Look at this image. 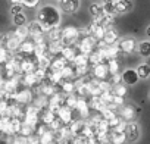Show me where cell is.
I'll return each mask as SVG.
<instances>
[{
	"instance_id": "4fadbf2b",
	"label": "cell",
	"mask_w": 150,
	"mask_h": 144,
	"mask_svg": "<svg viewBox=\"0 0 150 144\" xmlns=\"http://www.w3.org/2000/svg\"><path fill=\"white\" fill-rule=\"evenodd\" d=\"M78 53H80V50L75 47V46H63V49H62V52H60V56H62L68 63H72L74 59H75V56H77Z\"/></svg>"
},
{
	"instance_id": "74e56055",
	"label": "cell",
	"mask_w": 150,
	"mask_h": 144,
	"mask_svg": "<svg viewBox=\"0 0 150 144\" xmlns=\"http://www.w3.org/2000/svg\"><path fill=\"white\" fill-rule=\"evenodd\" d=\"M40 3V0H22V6L24 8H35Z\"/></svg>"
},
{
	"instance_id": "5bb4252c",
	"label": "cell",
	"mask_w": 150,
	"mask_h": 144,
	"mask_svg": "<svg viewBox=\"0 0 150 144\" xmlns=\"http://www.w3.org/2000/svg\"><path fill=\"white\" fill-rule=\"evenodd\" d=\"M118 40H119V34H118V31H116L113 27H110V28H106L105 38H103V43H105L106 46H115V44L118 43Z\"/></svg>"
},
{
	"instance_id": "7c38bea8",
	"label": "cell",
	"mask_w": 150,
	"mask_h": 144,
	"mask_svg": "<svg viewBox=\"0 0 150 144\" xmlns=\"http://www.w3.org/2000/svg\"><path fill=\"white\" fill-rule=\"evenodd\" d=\"M121 78H122V83L128 87L131 85H135L138 83V75H137V71L135 69H125L122 74H121Z\"/></svg>"
},
{
	"instance_id": "44dd1931",
	"label": "cell",
	"mask_w": 150,
	"mask_h": 144,
	"mask_svg": "<svg viewBox=\"0 0 150 144\" xmlns=\"http://www.w3.org/2000/svg\"><path fill=\"white\" fill-rule=\"evenodd\" d=\"M21 40H18L13 32H9V37H8V43H6V49L11 52V53H16L19 50V46H21Z\"/></svg>"
},
{
	"instance_id": "6da1fadb",
	"label": "cell",
	"mask_w": 150,
	"mask_h": 144,
	"mask_svg": "<svg viewBox=\"0 0 150 144\" xmlns=\"http://www.w3.org/2000/svg\"><path fill=\"white\" fill-rule=\"evenodd\" d=\"M60 19H62L60 9L53 6V5H46V6L40 8L38 12H37V21L44 27L46 31L59 27Z\"/></svg>"
},
{
	"instance_id": "7a4b0ae2",
	"label": "cell",
	"mask_w": 150,
	"mask_h": 144,
	"mask_svg": "<svg viewBox=\"0 0 150 144\" xmlns=\"http://www.w3.org/2000/svg\"><path fill=\"white\" fill-rule=\"evenodd\" d=\"M80 37H81V30L77 27L68 25L62 28V44L63 46H74L75 43H78Z\"/></svg>"
},
{
	"instance_id": "7402d4cb",
	"label": "cell",
	"mask_w": 150,
	"mask_h": 144,
	"mask_svg": "<svg viewBox=\"0 0 150 144\" xmlns=\"http://www.w3.org/2000/svg\"><path fill=\"white\" fill-rule=\"evenodd\" d=\"M88 12H90V15H91L93 21H97V19H100V18L105 15L102 3H91V5H90V8H88Z\"/></svg>"
},
{
	"instance_id": "d590c367",
	"label": "cell",
	"mask_w": 150,
	"mask_h": 144,
	"mask_svg": "<svg viewBox=\"0 0 150 144\" xmlns=\"http://www.w3.org/2000/svg\"><path fill=\"white\" fill-rule=\"evenodd\" d=\"M28 140H30V137H24V135L18 134L11 138V144H28Z\"/></svg>"
},
{
	"instance_id": "cb8c5ba5",
	"label": "cell",
	"mask_w": 150,
	"mask_h": 144,
	"mask_svg": "<svg viewBox=\"0 0 150 144\" xmlns=\"http://www.w3.org/2000/svg\"><path fill=\"white\" fill-rule=\"evenodd\" d=\"M75 87H77V84H75L72 80H63L62 83H60V91L63 93V94H72L74 91H75Z\"/></svg>"
},
{
	"instance_id": "836d02e7",
	"label": "cell",
	"mask_w": 150,
	"mask_h": 144,
	"mask_svg": "<svg viewBox=\"0 0 150 144\" xmlns=\"http://www.w3.org/2000/svg\"><path fill=\"white\" fill-rule=\"evenodd\" d=\"M88 104H90L91 109H94V110H97V112H102L105 107H108L106 103L102 100V97H93V99H91V103H88Z\"/></svg>"
},
{
	"instance_id": "f35d334b",
	"label": "cell",
	"mask_w": 150,
	"mask_h": 144,
	"mask_svg": "<svg viewBox=\"0 0 150 144\" xmlns=\"http://www.w3.org/2000/svg\"><path fill=\"white\" fill-rule=\"evenodd\" d=\"M5 99H8V96L5 94V91H3V90H0V102L5 100Z\"/></svg>"
},
{
	"instance_id": "8fae6325",
	"label": "cell",
	"mask_w": 150,
	"mask_h": 144,
	"mask_svg": "<svg viewBox=\"0 0 150 144\" xmlns=\"http://www.w3.org/2000/svg\"><path fill=\"white\" fill-rule=\"evenodd\" d=\"M80 0H59V9L65 13H75L80 9Z\"/></svg>"
},
{
	"instance_id": "1f68e13d",
	"label": "cell",
	"mask_w": 150,
	"mask_h": 144,
	"mask_svg": "<svg viewBox=\"0 0 150 144\" xmlns=\"http://www.w3.org/2000/svg\"><path fill=\"white\" fill-rule=\"evenodd\" d=\"M22 84L24 85H27V87H31V85H34L35 83H40L41 80L35 75V72H33V74H25L24 77H22Z\"/></svg>"
},
{
	"instance_id": "9a60e30c",
	"label": "cell",
	"mask_w": 150,
	"mask_h": 144,
	"mask_svg": "<svg viewBox=\"0 0 150 144\" xmlns=\"http://www.w3.org/2000/svg\"><path fill=\"white\" fill-rule=\"evenodd\" d=\"M90 104L84 100V99H78V102H77V106H75V109L74 110H77L78 112V115H80V118H88L90 116Z\"/></svg>"
},
{
	"instance_id": "b9f144b4",
	"label": "cell",
	"mask_w": 150,
	"mask_h": 144,
	"mask_svg": "<svg viewBox=\"0 0 150 144\" xmlns=\"http://www.w3.org/2000/svg\"><path fill=\"white\" fill-rule=\"evenodd\" d=\"M149 100H150V91H149Z\"/></svg>"
},
{
	"instance_id": "d4e9b609",
	"label": "cell",
	"mask_w": 150,
	"mask_h": 144,
	"mask_svg": "<svg viewBox=\"0 0 150 144\" xmlns=\"http://www.w3.org/2000/svg\"><path fill=\"white\" fill-rule=\"evenodd\" d=\"M102 6H103L105 15H109V16H115V15H116V11H115V0H103Z\"/></svg>"
},
{
	"instance_id": "ffe728a7",
	"label": "cell",
	"mask_w": 150,
	"mask_h": 144,
	"mask_svg": "<svg viewBox=\"0 0 150 144\" xmlns=\"http://www.w3.org/2000/svg\"><path fill=\"white\" fill-rule=\"evenodd\" d=\"M46 38L49 43H57L60 41L62 43V28L60 27H56V28H52L46 32Z\"/></svg>"
},
{
	"instance_id": "d6a6232c",
	"label": "cell",
	"mask_w": 150,
	"mask_h": 144,
	"mask_svg": "<svg viewBox=\"0 0 150 144\" xmlns=\"http://www.w3.org/2000/svg\"><path fill=\"white\" fill-rule=\"evenodd\" d=\"M12 57H13V53H11L5 47H0V66H5Z\"/></svg>"
},
{
	"instance_id": "9c48e42d",
	"label": "cell",
	"mask_w": 150,
	"mask_h": 144,
	"mask_svg": "<svg viewBox=\"0 0 150 144\" xmlns=\"http://www.w3.org/2000/svg\"><path fill=\"white\" fill-rule=\"evenodd\" d=\"M33 99H34V96H33V93H31V90H30V88H22V90H18V93L13 96L15 103L22 104V106L30 104V103L33 102Z\"/></svg>"
},
{
	"instance_id": "d6986e66",
	"label": "cell",
	"mask_w": 150,
	"mask_h": 144,
	"mask_svg": "<svg viewBox=\"0 0 150 144\" xmlns=\"http://www.w3.org/2000/svg\"><path fill=\"white\" fill-rule=\"evenodd\" d=\"M132 9V0H115V11L118 13H127Z\"/></svg>"
},
{
	"instance_id": "60d3db41",
	"label": "cell",
	"mask_w": 150,
	"mask_h": 144,
	"mask_svg": "<svg viewBox=\"0 0 150 144\" xmlns=\"http://www.w3.org/2000/svg\"><path fill=\"white\" fill-rule=\"evenodd\" d=\"M146 34H147V37H150V25L147 27V30H146Z\"/></svg>"
},
{
	"instance_id": "8992f818",
	"label": "cell",
	"mask_w": 150,
	"mask_h": 144,
	"mask_svg": "<svg viewBox=\"0 0 150 144\" xmlns=\"http://www.w3.org/2000/svg\"><path fill=\"white\" fill-rule=\"evenodd\" d=\"M91 77L97 81H108V78L110 77L109 74V69H108V65L106 63H99V65H94L91 68Z\"/></svg>"
},
{
	"instance_id": "4316f807",
	"label": "cell",
	"mask_w": 150,
	"mask_h": 144,
	"mask_svg": "<svg viewBox=\"0 0 150 144\" xmlns=\"http://www.w3.org/2000/svg\"><path fill=\"white\" fill-rule=\"evenodd\" d=\"M135 71H137L138 78H141V80H147V78L150 77V65H147V63L138 65Z\"/></svg>"
},
{
	"instance_id": "4dcf8cb0",
	"label": "cell",
	"mask_w": 150,
	"mask_h": 144,
	"mask_svg": "<svg viewBox=\"0 0 150 144\" xmlns=\"http://www.w3.org/2000/svg\"><path fill=\"white\" fill-rule=\"evenodd\" d=\"M137 50L141 57H150V41H141L137 46Z\"/></svg>"
},
{
	"instance_id": "52a82bcc",
	"label": "cell",
	"mask_w": 150,
	"mask_h": 144,
	"mask_svg": "<svg viewBox=\"0 0 150 144\" xmlns=\"http://www.w3.org/2000/svg\"><path fill=\"white\" fill-rule=\"evenodd\" d=\"M27 27H28V31H30V37H33V40H37V38H43V37H46V32H47V31L44 30V27H43L37 19L28 22Z\"/></svg>"
},
{
	"instance_id": "ab89813d",
	"label": "cell",
	"mask_w": 150,
	"mask_h": 144,
	"mask_svg": "<svg viewBox=\"0 0 150 144\" xmlns=\"http://www.w3.org/2000/svg\"><path fill=\"white\" fill-rule=\"evenodd\" d=\"M11 2H12V5H15V3L21 5V3H22V0H11Z\"/></svg>"
},
{
	"instance_id": "30bf717a",
	"label": "cell",
	"mask_w": 150,
	"mask_h": 144,
	"mask_svg": "<svg viewBox=\"0 0 150 144\" xmlns=\"http://www.w3.org/2000/svg\"><path fill=\"white\" fill-rule=\"evenodd\" d=\"M125 135H127V141L128 143H135L140 138V128L135 122H128L125 124Z\"/></svg>"
},
{
	"instance_id": "e0dca14e",
	"label": "cell",
	"mask_w": 150,
	"mask_h": 144,
	"mask_svg": "<svg viewBox=\"0 0 150 144\" xmlns=\"http://www.w3.org/2000/svg\"><path fill=\"white\" fill-rule=\"evenodd\" d=\"M109 138H110V143H112V144H124V143L127 141V135H125L124 128L113 129V131L109 134Z\"/></svg>"
},
{
	"instance_id": "3957f363",
	"label": "cell",
	"mask_w": 150,
	"mask_h": 144,
	"mask_svg": "<svg viewBox=\"0 0 150 144\" xmlns=\"http://www.w3.org/2000/svg\"><path fill=\"white\" fill-rule=\"evenodd\" d=\"M97 49V41L91 37V35H84L81 40H78V50L83 54H91L94 50Z\"/></svg>"
},
{
	"instance_id": "2e32d148",
	"label": "cell",
	"mask_w": 150,
	"mask_h": 144,
	"mask_svg": "<svg viewBox=\"0 0 150 144\" xmlns=\"http://www.w3.org/2000/svg\"><path fill=\"white\" fill-rule=\"evenodd\" d=\"M34 50H35L34 41H33V40H25V41L21 43L18 53L22 54V56H33V54H34Z\"/></svg>"
},
{
	"instance_id": "484cf974",
	"label": "cell",
	"mask_w": 150,
	"mask_h": 144,
	"mask_svg": "<svg viewBox=\"0 0 150 144\" xmlns=\"http://www.w3.org/2000/svg\"><path fill=\"white\" fill-rule=\"evenodd\" d=\"M13 35H15L18 40H21V41L28 40V37H30L28 27H27V25H24V27H16V28H15V31H13Z\"/></svg>"
},
{
	"instance_id": "ba28073f",
	"label": "cell",
	"mask_w": 150,
	"mask_h": 144,
	"mask_svg": "<svg viewBox=\"0 0 150 144\" xmlns=\"http://www.w3.org/2000/svg\"><path fill=\"white\" fill-rule=\"evenodd\" d=\"M72 113H74V109H71V107H68L66 104H63V106L56 112V118L60 121V124H62L63 126H66V125H69V124L74 122V121H72Z\"/></svg>"
},
{
	"instance_id": "603a6c76",
	"label": "cell",
	"mask_w": 150,
	"mask_h": 144,
	"mask_svg": "<svg viewBox=\"0 0 150 144\" xmlns=\"http://www.w3.org/2000/svg\"><path fill=\"white\" fill-rule=\"evenodd\" d=\"M72 65H74L75 68H78V69H81V68H88V66H90V65H88V56H87V54H83V53H78L77 56H75Z\"/></svg>"
},
{
	"instance_id": "5b68a950",
	"label": "cell",
	"mask_w": 150,
	"mask_h": 144,
	"mask_svg": "<svg viewBox=\"0 0 150 144\" xmlns=\"http://www.w3.org/2000/svg\"><path fill=\"white\" fill-rule=\"evenodd\" d=\"M116 113H119V118H121L125 124L132 122V119H135V115H137L134 104H122V106L118 107Z\"/></svg>"
},
{
	"instance_id": "e575fe53",
	"label": "cell",
	"mask_w": 150,
	"mask_h": 144,
	"mask_svg": "<svg viewBox=\"0 0 150 144\" xmlns=\"http://www.w3.org/2000/svg\"><path fill=\"white\" fill-rule=\"evenodd\" d=\"M112 91H113V94H115V96H118V97H122V99H124V97L127 96V93H128V88H127V85H125V84H118V85H115V87H113V90H112Z\"/></svg>"
},
{
	"instance_id": "7bdbcfd3",
	"label": "cell",
	"mask_w": 150,
	"mask_h": 144,
	"mask_svg": "<svg viewBox=\"0 0 150 144\" xmlns=\"http://www.w3.org/2000/svg\"><path fill=\"white\" fill-rule=\"evenodd\" d=\"M105 144H112V143H110V141H109V143H105Z\"/></svg>"
},
{
	"instance_id": "ac0fdd59",
	"label": "cell",
	"mask_w": 150,
	"mask_h": 144,
	"mask_svg": "<svg viewBox=\"0 0 150 144\" xmlns=\"http://www.w3.org/2000/svg\"><path fill=\"white\" fill-rule=\"evenodd\" d=\"M69 63L62 57V56H56V57H53L52 59V63H50V71H53V72H62L66 66H68Z\"/></svg>"
},
{
	"instance_id": "83f0119b",
	"label": "cell",
	"mask_w": 150,
	"mask_h": 144,
	"mask_svg": "<svg viewBox=\"0 0 150 144\" xmlns=\"http://www.w3.org/2000/svg\"><path fill=\"white\" fill-rule=\"evenodd\" d=\"M63 49V44L60 41L57 43H49V56L52 57H56V56H60V52Z\"/></svg>"
},
{
	"instance_id": "277c9868",
	"label": "cell",
	"mask_w": 150,
	"mask_h": 144,
	"mask_svg": "<svg viewBox=\"0 0 150 144\" xmlns=\"http://www.w3.org/2000/svg\"><path fill=\"white\" fill-rule=\"evenodd\" d=\"M137 41H135V38L134 37H125V38H121L119 41H118V50H119V53H125V54H129V53H132L135 49H137Z\"/></svg>"
},
{
	"instance_id": "f1b7e54d",
	"label": "cell",
	"mask_w": 150,
	"mask_h": 144,
	"mask_svg": "<svg viewBox=\"0 0 150 144\" xmlns=\"http://www.w3.org/2000/svg\"><path fill=\"white\" fill-rule=\"evenodd\" d=\"M106 65H108V69H109V74H110V75H116V74H119L121 63H119L118 59H110V60L106 62Z\"/></svg>"
},
{
	"instance_id": "8d00e7d4",
	"label": "cell",
	"mask_w": 150,
	"mask_h": 144,
	"mask_svg": "<svg viewBox=\"0 0 150 144\" xmlns=\"http://www.w3.org/2000/svg\"><path fill=\"white\" fill-rule=\"evenodd\" d=\"M21 12H24V6H22V5H18V3L12 5V8H11V15H12V16H13V15H18V13H21Z\"/></svg>"
},
{
	"instance_id": "f546056e",
	"label": "cell",
	"mask_w": 150,
	"mask_h": 144,
	"mask_svg": "<svg viewBox=\"0 0 150 144\" xmlns=\"http://www.w3.org/2000/svg\"><path fill=\"white\" fill-rule=\"evenodd\" d=\"M12 24H13L15 27H24V25L28 24V18H27V15H25L24 12H21V13L12 16Z\"/></svg>"
}]
</instances>
